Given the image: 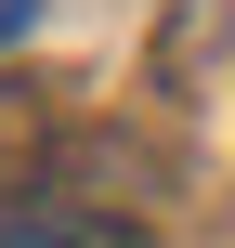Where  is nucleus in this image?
<instances>
[{
	"label": "nucleus",
	"mask_w": 235,
	"mask_h": 248,
	"mask_svg": "<svg viewBox=\"0 0 235 248\" xmlns=\"http://www.w3.org/2000/svg\"><path fill=\"white\" fill-rule=\"evenodd\" d=\"M0 248H144L118 209H78V196H13L0 209Z\"/></svg>",
	"instance_id": "nucleus-1"
},
{
	"label": "nucleus",
	"mask_w": 235,
	"mask_h": 248,
	"mask_svg": "<svg viewBox=\"0 0 235 248\" xmlns=\"http://www.w3.org/2000/svg\"><path fill=\"white\" fill-rule=\"evenodd\" d=\"M26 144H39V105H26V92H0V170H13Z\"/></svg>",
	"instance_id": "nucleus-2"
},
{
	"label": "nucleus",
	"mask_w": 235,
	"mask_h": 248,
	"mask_svg": "<svg viewBox=\"0 0 235 248\" xmlns=\"http://www.w3.org/2000/svg\"><path fill=\"white\" fill-rule=\"evenodd\" d=\"M26 26H39V0H0V52H13V39H26Z\"/></svg>",
	"instance_id": "nucleus-3"
}]
</instances>
